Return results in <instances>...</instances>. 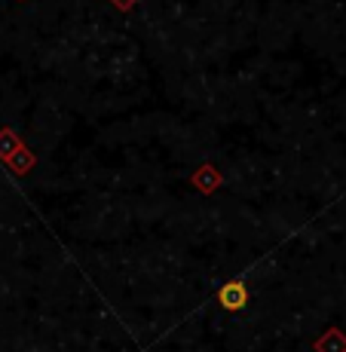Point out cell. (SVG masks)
<instances>
[]
</instances>
